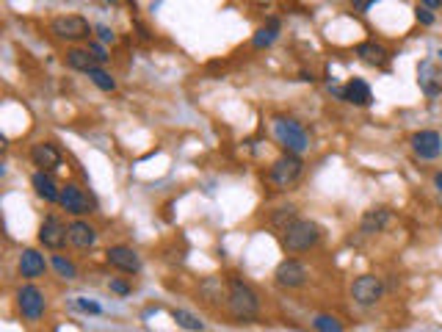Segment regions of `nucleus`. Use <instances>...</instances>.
Wrapping results in <instances>:
<instances>
[{"label": "nucleus", "instance_id": "nucleus-1", "mask_svg": "<svg viewBox=\"0 0 442 332\" xmlns=\"http://www.w3.org/2000/svg\"><path fill=\"white\" fill-rule=\"evenodd\" d=\"M227 310L233 318L238 321H252L260 313V296L257 291L244 282L241 277H230V288H227Z\"/></svg>", "mask_w": 442, "mask_h": 332}, {"label": "nucleus", "instance_id": "nucleus-2", "mask_svg": "<svg viewBox=\"0 0 442 332\" xmlns=\"http://www.w3.org/2000/svg\"><path fill=\"white\" fill-rule=\"evenodd\" d=\"M321 241V227L310 219H296L282 230V247L288 252H307Z\"/></svg>", "mask_w": 442, "mask_h": 332}, {"label": "nucleus", "instance_id": "nucleus-3", "mask_svg": "<svg viewBox=\"0 0 442 332\" xmlns=\"http://www.w3.org/2000/svg\"><path fill=\"white\" fill-rule=\"evenodd\" d=\"M302 172H304L302 158L293 155V152H285V155H280V158L271 163V169H269V183H271L274 189L285 191V189H291V186L299 183Z\"/></svg>", "mask_w": 442, "mask_h": 332}, {"label": "nucleus", "instance_id": "nucleus-4", "mask_svg": "<svg viewBox=\"0 0 442 332\" xmlns=\"http://www.w3.org/2000/svg\"><path fill=\"white\" fill-rule=\"evenodd\" d=\"M274 136H277V141L285 147V152L302 155V152L310 149V136H307V130H304L296 119H291V116H277V119H274Z\"/></svg>", "mask_w": 442, "mask_h": 332}, {"label": "nucleus", "instance_id": "nucleus-5", "mask_svg": "<svg viewBox=\"0 0 442 332\" xmlns=\"http://www.w3.org/2000/svg\"><path fill=\"white\" fill-rule=\"evenodd\" d=\"M17 310L25 321H39L48 310V299L36 285H23L17 291Z\"/></svg>", "mask_w": 442, "mask_h": 332}, {"label": "nucleus", "instance_id": "nucleus-6", "mask_svg": "<svg viewBox=\"0 0 442 332\" xmlns=\"http://www.w3.org/2000/svg\"><path fill=\"white\" fill-rule=\"evenodd\" d=\"M50 31L59 37V39H67V42H78V39H86L92 34V25L81 17V14H61L50 23Z\"/></svg>", "mask_w": 442, "mask_h": 332}, {"label": "nucleus", "instance_id": "nucleus-7", "mask_svg": "<svg viewBox=\"0 0 442 332\" xmlns=\"http://www.w3.org/2000/svg\"><path fill=\"white\" fill-rule=\"evenodd\" d=\"M351 296H354V302L362 304V307L376 304V302L384 296V282H381V277H376V274H362V277H357L354 285H351Z\"/></svg>", "mask_w": 442, "mask_h": 332}, {"label": "nucleus", "instance_id": "nucleus-8", "mask_svg": "<svg viewBox=\"0 0 442 332\" xmlns=\"http://www.w3.org/2000/svg\"><path fill=\"white\" fill-rule=\"evenodd\" d=\"M39 241L48 249H61L70 241V227L59 216H45V222L39 225Z\"/></svg>", "mask_w": 442, "mask_h": 332}, {"label": "nucleus", "instance_id": "nucleus-9", "mask_svg": "<svg viewBox=\"0 0 442 332\" xmlns=\"http://www.w3.org/2000/svg\"><path fill=\"white\" fill-rule=\"evenodd\" d=\"M61 208L67 211V214H72V216H83V214H92V200H89V194L81 189V186H75V183H67V186H61Z\"/></svg>", "mask_w": 442, "mask_h": 332}, {"label": "nucleus", "instance_id": "nucleus-10", "mask_svg": "<svg viewBox=\"0 0 442 332\" xmlns=\"http://www.w3.org/2000/svg\"><path fill=\"white\" fill-rule=\"evenodd\" d=\"M105 260H108V266H114V269H119V271H125V274H138V271H141V258H138V252H136L133 247H125V244L111 247V249L105 252Z\"/></svg>", "mask_w": 442, "mask_h": 332}, {"label": "nucleus", "instance_id": "nucleus-11", "mask_svg": "<svg viewBox=\"0 0 442 332\" xmlns=\"http://www.w3.org/2000/svg\"><path fill=\"white\" fill-rule=\"evenodd\" d=\"M31 160H34V166H39V172H56V169H61V163H64L59 147L50 144V141L34 144L31 147Z\"/></svg>", "mask_w": 442, "mask_h": 332}, {"label": "nucleus", "instance_id": "nucleus-12", "mask_svg": "<svg viewBox=\"0 0 442 332\" xmlns=\"http://www.w3.org/2000/svg\"><path fill=\"white\" fill-rule=\"evenodd\" d=\"M277 282L282 285V288H302L304 282H307V277H310V271H307V266L304 263H299V260H282L280 266H277Z\"/></svg>", "mask_w": 442, "mask_h": 332}, {"label": "nucleus", "instance_id": "nucleus-13", "mask_svg": "<svg viewBox=\"0 0 442 332\" xmlns=\"http://www.w3.org/2000/svg\"><path fill=\"white\" fill-rule=\"evenodd\" d=\"M412 149H414V155H420L425 160H434L442 152V136L436 130H420V133L412 136Z\"/></svg>", "mask_w": 442, "mask_h": 332}, {"label": "nucleus", "instance_id": "nucleus-14", "mask_svg": "<svg viewBox=\"0 0 442 332\" xmlns=\"http://www.w3.org/2000/svg\"><path fill=\"white\" fill-rule=\"evenodd\" d=\"M390 222H392V211H390V208H370V211H365V216L359 219V233H362V236H376V233H381Z\"/></svg>", "mask_w": 442, "mask_h": 332}, {"label": "nucleus", "instance_id": "nucleus-15", "mask_svg": "<svg viewBox=\"0 0 442 332\" xmlns=\"http://www.w3.org/2000/svg\"><path fill=\"white\" fill-rule=\"evenodd\" d=\"M45 271H48L45 255H39L36 249H23V255H20V277L36 280V277H45Z\"/></svg>", "mask_w": 442, "mask_h": 332}, {"label": "nucleus", "instance_id": "nucleus-16", "mask_svg": "<svg viewBox=\"0 0 442 332\" xmlns=\"http://www.w3.org/2000/svg\"><path fill=\"white\" fill-rule=\"evenodd\" d=\"M343 100L351 103V105L365 108V105L373 103V92H370V86H368L362 78H354V81H348V83L343 86Z\"/></svg>", "mask_w": 442, "mask_h": 332}, {"label": "nucleus", "instance_id": "nucleus-17", "mask_svg": "<svg viewBox=\"0 0 442 332\" xmlns=\"http://www.w3.org/2000/svg\"><path fill=\"white\" fill-rule=\"evenodd\" d=\"M31 186H34L36 197H42L45 203H59V200H61V189L56 186V180H53L50 172H34Z\"/></svg>", "mask_w": 442, "mask_h": 332}, {"label": "nucleus", "instance_id": "nucleus-18", "mask_svg": "<svg viewBox=\"0 0 442 332\" xmlns=\"http://www.w3.org/2000/svg\"><path fill=\"white\" fill-rule=\"evenodd\" d=\"M357 56L365 61V64H370V67H387V61H390V53H387V48L384 45H379V42H359L357 45Z\"/></svg>", "mask_w": 442, "mask_h": 332}, {"label": "nucleus", "instance_id": "nucleus-19", "mask_svg": "<svg viewBox=\"0 0 442 332\" xmlns=\"http://www.w3.org/2000/svg\"><path fill=\"white\" fill-rule=\"evenodd\" d=\"M70 244H72V247H78V249H89V247H94V244H97V230H94L89 222L78 219V222H72V225H70Z\"/></svg>", "mask_w": 442, "mask_h": 332}, {"label": "nucleus", "instance_id": "nucleus-20", "mask_svg": "<svg viewBox=\"0 0 442 332\" xmlns=\"http://www.w3.org/2000/svg\"><path fill=\"white\" fill-rule=\"evenodd\" d=\"M67 67L78 70V72H92L97 67V59L89 53V50H81V48H72L67 50Z\"/></svg>", "mask_w": 442, "mask_h": 332}, {"label": "nucleus", "instance_id": "nucleus-21", "mask_svg": "<svg viewBox=\"0 0 442 332\" xmlns=\"http://www.w3.org/2000/svg\"><path fill=\"white\" fill-rule=\"evenodd\" d=\"M277 34H280V20H269V25H266V28L255 31V37H252V45H255L257 50H263V48H271V45L277 42Z\"/></svg>", "mask_w": 442, "mask_h": 332}, {"label": "nucleus", "instance_id": "nucleus-22", "mask_svg": "<svg viewBox=\"0 0 442 332\" xmlns=\"http://www.w3.org/2000/svg\"><path fill=\"white\" fill-rule=\"evenodd\" d=\"M299 219V211H296V205H282V208H277L274 214H271V225L277 227V230H285L288 225H293Z\"/></svg>", "mask_w": 442, "mask_h": 332}, {"label": "nucleus", "instance_id": "nucleus-23", "mask_svg": "<svg viewBox=\"0 0 442 332\" xmlns=\"http://www.w3.org/2000/svg\"><path fill=\"white\" fill-rule=\"evenodd\" d=\"M171 318L177 321V326H182V329H188V332H202V329H204V324H202L193 313H188V310H171Z\"/></svg>", "mask_w": 442, "mask_h": 332}, {"label": "nucleus", "instance_id": "nucleus-24", "mask_svg": "<svg viewBox=\"0 0 442 332\" xmlns=\"http://www.w3.org/2000/svg\"><path fill=\"white\" fill-rule=\"evenodd\" d=\"M53 269L59 271V277H64V280H75L78 277V266L70 260V258H64V255H53Z\"/></svg>", "mask_w": 442, "mask_h": 332}, {"label": "nucleus", "instance_id": "nucleus-25", "mask_svg": "<svg viewBox=\"0 0 442 332\" xmlns=\"http://www.w3.org/2000/svg\"><path fill=\"white\" fill-rule=\"evenodd\" d=\"M86 75H89V78H92V83H94L97 89H103V92H114V89H116V81H114L105 70H100V67H94V70H92V72H86Z\"/></svg>", "mask_w": 442, "mask_h": 332}, {"label": "nucleus", "instance_id": "nucleus-26", "mask_svg": "<svg viewBox=\"0 0 442 332\" xmlns=\"http://www.w3.org/2000/svg\"><path fill=\"white\" fill-rule=\"evenodd\" d=\"M313 326H315V332H343V324H340L335 315H326V313L315 315V318H313Z\"/></svg>", "mask_w": 442, "mask_h": 332}, {"label": "nucleus", "instance_id": "nucleus-27", "mask_svg": "<svg viewBox=\"0 0 442 332\" xmlns=\"http://www.w3.org/2000/svg\"><path fill=\"white\" fill-rule=\"evenodd\" d=\"M72 304H75L78 310H83V313H92V315H100V313H103V307H100L97 302H92V299H83V296L72 299Z\"/></svg>", "mask_w": 442, "mask_h": 332}, {"label": "nucleus", "instance_id": "nucleus-28", "mask_svg": "<svg viewBox=\"0 0 442 332\" xmlns=\"http://www.w3.org/2000/svg\"><path fill=\"white\" fill-rule=\"evenodd\" d=\"M86 50L97 59V64H105V61H108V53H105V48H103L100 42H89V48H86Z\"/></svg>", "mask_w": 442, "mask_h": 332}, {"label": "nucleus", "instance_id": "nucleus-29", "mask_svg": "<svg viewBox=\"0 0 442 332\" xmlns=\"http://www.w3.org/2000/svg\"><path fill=\"white\" fill-rule=\"evenodd\" d=\"M379 0H351V9L357 12V14H368V9L370 6H376Z\"/></svg>", "mask_w": 442, "mask_h": 332}, {"label": "nucleus", "instance_id": "nucleus-30", "mask_svg": "<svg viewBox=\"0 0 442 332\" xmlns=\"http://www.w3.org/2000/svg\"><path fill=\"white\" fill-rule=\"evenodd\" d=\"M414 17H417L423 25H434V14H431V9H425V6H417V9H414Z\"/></svg>", "mask_w": 442, "mask_h": 332}, {"label": "nucleus", "instance_id": "nucleus-31", "mask_svg": "<svg viewBox=\"0 0 442 332\" xmlns=\"http://www.w3.org/2000/svg\"><path fill=\"white\" fill-rule=\"evenodd\" d=\"M94 31H97V37H100V42H111V45L116 42V34H114V31H111L108 25H97Z\"/></svg>", "mask_w": 442, "mask_h": 332}, {"label": "nucleus", "instance_id": "nucleus-32", "mask_svg": "<svg viewBox=\"0 0 442 332\" xmlns=\"http://www.w3.org/2000/svg\"><path fill=\"white\" fill-rule=\"evenodd\" d=\"M108 285H111V291H114V293H119V296H127V293H130V285H127V282H122V280H111Z\"/></svg>", "mask_w": 442, "mask_h": 332}, {"label": "nucleus", "instance_id": "nucleus-33", "mask_svg": "<svg viewBox=\"0 0 442 332\" xmlns=\"http://www.w3.org/2000/svg\"><path fill=\"white\" fill-rule=\"evenodd\" d=\"M423 6L425 9H436V6H442V0H423Z\"/></svg>", "mask_w": 442, "mask_h": 332}, {"label": "nucleus", "instance_id": "nucleus-34", "mask_svg": "<svg viewBox=\"0 0 442 332\" xmlns=\"http://www.w3.org/2000/svg\"><path fill=\"white\" fill-rule=\"evenodd\" d=\"M434 186H436V191L442 194V172H436V175H434Z\"/></svg>", "mask_w": 442, "mask_h": 332}, {"label": "nucleus", "instance_id": "nucleus-35", "mask_svg": "<svg viewBox=\"0 0 442 332\" xmlns=\"http://www.w3.org/2000/svg\"><path fill=\"white\" fill-rule=\"evenodd\" d=\"M436 56H439V61H442V50H439V53H436Z\"/></svg>", "mask_w": 442, "mask_h": 332}, {"label": "nucleus", "instance_id": "nucleus-36", "mask_svg": "<svg viewBox=\"0 0 442 332\" xmlns=\"http://www.w3.org/2000/svg\"><path fill=\"white\" fill-rule=\"evenodd\" d=\"M108 3H116V0H108Z\"/></svg>", "mask_w": 442, "mask_h": 332}]
</instances>
